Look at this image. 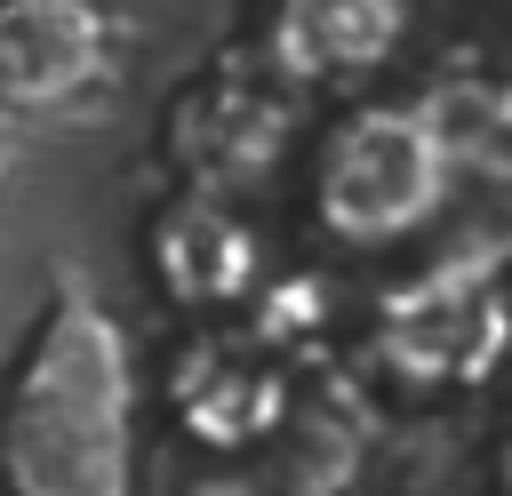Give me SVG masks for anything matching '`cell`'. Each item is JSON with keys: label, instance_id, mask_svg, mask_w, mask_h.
I'll list each match as a JSON object with an SVG mask.
<instances>
[{"label": "cell", "instance_id": "5b68a950", "mask_svg": "<svg viewBox=\"0 0 512 496\" xmlns=\"http://www.w3.org/2000/svg\"><path fill=\"white\" fill-rule=\"evenodd\" d=\"M16 176H24V136H16V120H0V208H8Z\"/></svg>", "mask_w": 512, "mask_h": 496}, {"label": "cell", "instance_id": "6da1fadb", "mask_svg": "<svg viewBox=\"0 0 512 496\" xmlns=\"http://www.w3.org/2000/svg\"><path fill=\"white\" fill-rule=\"evenodd\" d=\"M0 496H144V352L72 256L0 368Z\"/></svg>", "mask_w": 512, "mask_h": 496}, {"label": "cell", "instance_id": "3957f363", "mask_svg": "<svg viewBox=\"0 0 512 496\" xmlns=\"http://www.w3.org/2000/svg\"><path fill=\"white\" fill-rule=\"evenodd\" d=\"M128 16L112 0H0V120L64 128L120 96Z\"/></svg>", "mask_w": 512, "mask_h": 496}, {"label": "cell", "instance_id": "277c9868", "mask_svg": "<svg viewBox=\"0 0 512 496\" xmlns=\"http://www.w3.org/2000/svg\"><path fill=\"white\" fill-rule=\"evenodd\" d=\"M416 0H256L264 64L296 88H360L408 48Z\"/></svg>", "mask_w": 512, "mask_h": 496}, {"label": "cell", "instance_id": "8992f818", "mask_svg": "<svg viewBox=\"0 0 512 496\" xmlns=\"http://www.w3.org/2000/svg\"><path fill=\"white\" fill-rule=\"evenodd\" d=\"M504 488H512V448H504Z\"/></svg>", "mask_w": 512, "mask_h": 496}, {"label": "cell", "instance_id": "7a4b0ae2", "mask_svg": "<svg viewBox=\"0 0 512 496\" xmlns=\"http://www.w3.org/2000/svg\"><path fill=\"white\" fill-rule=\"evenodd\" d=\"M440 200H448V128L424 104L368 96L320 136L312 216L328 240H344V248L408 240Z\"/></svg>", "mask_w": 512, "mask_h": 496}]
</instances>
